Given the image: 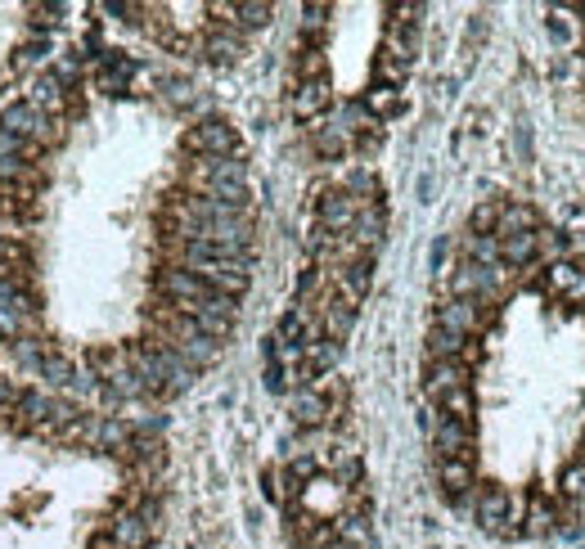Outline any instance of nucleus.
<instances>
[{
	"label": "nucleus",
	"mask_w": 585,
	"mask_h": 549,
	"mask_svg": "<svg viewBox=\"0 0 585 549\" xmlns=\"http://www.w3.org/2000/svg\"><path fill=\"white\" fill-rule=\"evenodd\" d=\"M468 261L473 266H500V239L495 234H468Z\"/></svg>",
	"instance_id": "nucleus-17"
},
{
	"label": "nucleus",
	"mask_w": 585,
	"mask_h": 549,
	"mask_svg": "<svg viewBox=\"0 0 585 549\" xmlns=\"http://www.w3.org/2000/svg\"><path fill=\"white\" fill-rule=\"evenodd\" d=\"M324 414H329V405H324V396L320 392H297L293 396V419L302 423V428H315V423H324Z\"/></svg>",
	"instance_id": "nucleus-15"
},
{
	"label": "nucleus",
	"mask_w": 585,
	"mask_h": 549,
	"mask_svg": "<svg viewBox=\"0 0 585 549\" xmlns=\"http://www.w3.org/2000/svg\"><path fill=\"white\" fill-rule=\"evenodd\" d=\"M230 14H234V23L239 27H266L275 9L261 5V0H248V5H230Z\"/></svg>",
	"instance_id": "nucleus-19"
},
{
	"label": "nucleus",
	"mask_w": 585,
	"mask_h": 549,
	"mask_svg": "<svg viewBox=\"0 0 585 549\" xmlns=\"http://www.w3.org/2000/svg\"><path fill=\"white\" fill-rule=\"evenodd\" d=\"M549 32H554V41H572V27H563L558 18H549Z\"/></svg>",
	"instance_id": "nucleus-28"
},
{
	"label": "nucleus",
	"mask_w": 585,
	"mask_h": 549,
	"mask_svg": "<svg viewBox=\"0 0 585 549\" xmlns=\"http://www.w3.org/2000/svg\"><path fill=\"white\" fill-rule=\"evenodd\" d=\"M369 284H374V257H356L347 266H338V293L347 302H360L369 293Z\"/></svg>",
	"instance_id": "nucleus-7"
},
{
	"label": "nucleus",
	"mask_w": 585,
	"mask_h": 549,
	"mask_svg": "<svg viewBox=\"0 0 585 549\" xmlns=\"http://www.w3.org/2000/svg\"><path fill=\"white\" fill-rule=\"evenodd\" d=\"M437 410H441V414H446V419H459V423H473V392H468V387H459V392L441 396V401H437Z\"/></svg>",
	"instance_id": "nucleus-18"
},
{
	"label": "nucleus",
	"mask_w": 585,
	"mask_h": 549,
	"mask_svg": "<svg viewBox=\"0 0 585 549\" xmlns=\"http://www.w3.org/2000/svg\"><path fill=\"white\" fill-rule=\"evenodd\" d=\"M500 207L504 203H477V212H473V234H495V225H500Z\"/></svg>",
	"instance_id": "nucleus-21"
},
{
	"label": "nucleus",
	"mask_w": 585,
	"mask_h": 549,
	"mask_svg": "<svg viewBox=\"0 0 585 549\" xmlns=\"http://www.w3.org/2000/svg\"><path fill=\"white\" fill-rule=\"evenodd\" d=\"M464 342H468V338H459V333H450V329H441V324H432V333H428V356H432V360H459Z\"/></svg>",
	"instance_id": "nucleus-16"
},
{
	"label": "nucleus",
	"mask_w": 585,
	"mask_h": 549,
	"mask_svg": "<svg viewBox=\"0 0 585 549\" xmlns=\"http://www.w3.org/2000/svg\"><path fill=\"white\" fill-rule=\"evenodd\" d=\"M509 234H536V212L527 203H504L500 207V225H495V239H509Z\"/></svg>",
	"instance_id": "nucleus-9"
},
{
	"label": "nucleus",
	"mask_w": 585,
	"mask_h": 549,
	"mask_svg": "<svg viewBox=\"0 0 585 549\" xmlns=\"http://www.w3.org/2000/svg\"><path fill=\"white\" fill-rule=\"evenodd\" d=\"M468 441H473V423H459L441 414L437 428H432V446H437V459H468Z\"/></svg>",
	"instance_id": "nucleus-5"
},
{
	"label": "nucleus",
	"mask_w": 585,
	"mask_h": 549,
	"mask_svg": "<svg viewBox=\"0 0 585 549\" xmlns=\"http://www.w3.org/2000/svg\"><path fill=\"white\" fill-rule=\"evenodd\" d=\"M41 369L50 374V383H68V378H72V365L63 356H54V351H45V356H41Z\"/></svg>",
	"instance_id": "nucleus-24"
},
{
	"label": "nucleus",
	"mask_w": 585,
	"mask_h": 549,
	"mask_svg": "<svg viewBox=\"0 0 585 549\" xmlns=\"http://www.w3.org/2000/svg\"><path fill=\"white\" fill-rule=\"evenodd\" d=\"M558 482H563V495H567V500H585V459L567 464Z\"/></svg>",
	"instance_id": "nucleus-20"
},
{
	"label": "nucleus",
	"mask_w": 585,
	"mask_h": 549,
	"mask_svg": "<svg viewBox=\"0 0 585 549\" xmlns=\"http://www.w3.org/2000/svg\"><path fill=\"white\" fill-rule=\"evenodd\" d=\"M342 135H347L342 126H320V131H315V149L329 153V158H338V153H342Z\"/></svg>",
	"instance_id": "nucleus-23"
},
{
	"label": "nucleus",
	"mask_w": 585,
	"mask_h": 549,
	"mask_svg": "<svg viewBox=\"0 0 585 549\" xmlns=\"http://www.w3.org/2000/svg\"><path fill=\"white\" fill-rule=\"evenodd\" d=\"M437 324L459 338L482 329V297H450L446 306H437Z\"/></svg>",
	"instance_id": "nucleus-3"
},
{
	"label": "nucleus",
	"mask_w": 585,
	"mask_h": 549,
	"mask_svg": "<svg viewBox=\"0 0 585 549\" xmlns=\"http://www.w3.org/2000/svg\"><path fill=\"white\" fill-rule=\"evenodd\" d=\"M315 473V459H293V477H311Z\"/></svg>",
	"instance_id": "nucleus-27"
},
{
	"label": "nucleus",
	"mask_w": 585,
	"mask_h": 549,
	"mask_svg": "<svg viewBox=\"0 0 585 549\" xmlns=\"http://www.w3.org/2000/svg\"><path fill=\"white\" fill-rule=\"evenodd\" d=\"M320 108H329V81H324V77L302 81V86H297V95H293V113L297 117H315Z\"/></svg>",
	"instance_id": "nucleus-10"
},
{
	"label": "nucleus",
	"mask_w": 585,
	"mask_h": 549,
	"mask_svg": "<svg viewBox=\"0 0 585 549\" xmlns=\"http://www.w3.org/2000/svg\"><path fill=\"white\" fill-rule=\"evenodd\" d=\"M437 477L450 495H464L473 486V464L468 459H437Z\"/></svg>",
	"instance_id": "nucleus-14"
},
{
	"label": "nucleus",
	"mask_w": 585,
	"mask_h": 549,
	"mask_svg": "<svg viewBox=\"0 0 585 549\" xmlns=\"http://www.w3.org/2000/svg\"><path fill=\"white\" fill-rule=\"evenodd\" d=\"M185 149L198 153V158H234V153H239V135H234L230 122H216L212 117V122L189 126Z\"/></svg>",
	"instance_id": "nucleus-1"
},
{
	"label": "nucleus",
	"mask_w": 585,
	"mask_h": 549,
	"mask_svg": "<svg viewBox=\"0 0 585 549\" xmlns=\"http://www.w3.org/2000/svg\"><path fill=\"white\" fill-rule=\"evenodd\" d=\"M320 320H324V338L342 342L351 333V324H356V302H347V297H324L320 302Z\"/></svg>",
	"instance_id": "nucleus-6"
},
{
	"label": "nucleus",
	"mask_w": 585,
	"mask_h": 549,
	"mask_svg": "<svg viewBox=\"0 0 585 549\" xmlns=\"http://www.w3.org/2000/svg\"><path fill=\"white\" fill-rule=\"evenodd\" d=\"M203 54H207L212 63H234V59L243 54V36L230 32V27H216V32H207Z\"/></svg>",
	"instance_id": "nucleus-11"
},
{
	"label": "nucleus",
	"mask_w": 585,
	"mask_h": 549,
	"mask_svg": "<svg viewBox=\"0 0 585 549\" xmlns=\"http://www.w3.org/2000/svg\"><path fill=\"white\" fill-rule=\"evenodd\" d=\"M266 387L270 392H284V369H279L275 360H270V369H266Z\"/></svg>",
	"instance_id": "nucleus-26"
},
{
	"label": "nucleus",
	"mask_w": 585,
	"mask_h": 549,
	"mask_svg": "<svg viewBox=\"0 0 585 549\" xmlns=\"http://www.w3.org/2000/svg\"><path fill=\"white\" fill-rule=\"evenodd\" d=\"M324 549H347V545H342V540H333V545H324Z\"/></svg>",
	"instance_id": "nucleus-29"
},
{
	"label": "nucleus",
	"mask_w": 585,
	"mask_h": 549,
	"mask_svg": "<svg viewBox=\"0 0 585 549\" xmlns=\"http://www.w3.org/2000/svg\"><path fill=\"white\" fill-rule=\"evenodd\" d=\"M540 257V234H509L500 239V261L504 266H527Z\"/></svg>",
	"instance_id": "nucleus-12"
},
{
	"label": "nucleus",
	"mask_w": 585,
	"mask_h": 549,
	"mask_svg": "<svg viewBox=\"0 0 585 549\" xmlns=\"http://www.w3.org/2000/svg\"><path fill=\"white\" fill-rule=\"evenodd\" d=\"M356 212H360V203L347 189H329V194L315 203V225H324V230H333V234H347L351 225H356Z\"/></svg>",
	"instance_id": "nucleus-2"
},
{
	"label": "nucleus",
	"mask_w": 585,
	"mask_h": 549,
	"mask_svg": "<svg viewBox=\"0 0 585 549\" xmlns=\"http://www.w3.org/2000/svg\"><path fill=\"white\" fill-rule=\"evenodd\" d=\"M504 513H509V495H504L500 486H482V491H477V522L495 531L504 522Z\"/></svg>",
	"instance_id": "nucleus-13"
},
{
	"label": "nucleus",
	"mask_w": 585,
	"mask_h": 549,
	"mask_svg": "<svg viewBox=\"0 0 585 549\" xmlns=\"http://www.w3.org/2000/svg\"><path fill=\"white\" fill-rule=\"evenodd\" d=\"M459 387H468L464 360H432V365H428V378H423V392H428V401L437 405L441 396L459 392Z\"/></svg>",
	"instance_id": "nucleus-4"
},
{
	"label": "nucleus",
	"mask_w": 585,
	"mask_h": 549,
	"mask_svg": "<svg viewBox=\"0 0 585 549\" xmlns=\"http://www.w3.org/2000/svg\"><path fill=\"white\" fill-rule=\"evenodd\" d=\"M302 356H306L302 378H324L333 365H338L342 342H333V338H315V342H306V347H302Z\"/></svg>",
	"instance_id": "nucleus-8"
},
{
	"label": "nucleus",
	"mask_w": 585,
	"mask_h": 549,
	"mask_svg": "<svg viewBox=\"0 0 585 549\" xmlns=\"http://www.w3.org/2000/svg\"><path fill=\"white\" fill-rule=\"evenodd\" d=\"M549 527H554V513L545 509V500H536V509H531V518H527V531L531 536H545Z\"/></svg>",
	"instance_id": "nucleus-25"
},
{
	"label": "nucleus",
	"mask_w": 585,
	"mask_h": 549,
	"mask_svg": "<svg viewBox=\"0 0 585 549\" xmlns=\"http://www.w3.org/2000/svg\"><path fill=\"white\" fill-rule=\"evenodd\" d=\"M320 284H324L320 266L302 270V279H297V306H302V311H306V302H311V297H315V293H320Z\"/></svg>",
	"instance_id": "nucleus-22"
}]
</instances>
